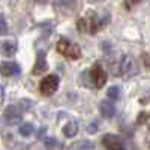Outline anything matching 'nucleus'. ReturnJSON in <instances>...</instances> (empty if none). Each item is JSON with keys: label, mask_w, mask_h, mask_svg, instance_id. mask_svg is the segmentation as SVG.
<instances>
[{"label": "nucleus", "mask_w": 150, "mask_h": 150, "mask_svg": "<svg viewBox=\"0 0 150 150\" xmlns=\"http://www.w3.org/2000/svg\"><path fill=\"white\" fill-rule=\"evenodd\" d=\"M0 74L3 77H12L15 74H20V66L14 62H3L0 63Z\"/></svg>", "instance_id": "7"}, {"label": "nucleus", "mask_w": 150, "mask_h": 150, "mask_svg": "<svg viewBox=\"0 0 150 150\" xmlns=\"http://www.w3.org/2000/svg\"><path fill=\"white\" fill-rule=\"evenodd\" d=\"M57 89H59V77H57V75H54V74L45 77V78L41 81V84H39V90H41V93L45 95V96L53 95Z\"/></svg>", "instance_id": "3"}, {"label": "nucleus", "mask_w": 150, "mask_h": 150, "mask_svg": "<svg viewBox=\"0 0 150 150\" xmlns=\"http://www.w3.org/2000/svg\"><path fill=\"white\" fill-rule=\"evenodd\" d=\"M116 69H119V75H122L123 78H132L134 75L138 74V65H137L135 59L129 54L120 59L119 65H116Z\"/></svg>", "instance_id": "1"}, {"label": "nucleus", "mask_w": 150, "mask_h": 150, "mask_svg": "<svg viewBox=\"0 0 150 150\" xmlns=\"http://www.w3.org/2000/svg\"><path fill=\"white\" fill-rule=\"evenodd\" d=\"M90 3H98V2H102V0H89Z\"/></svg>", "instance_id": "21"}, {"label": "nucleus", "mask_w": 150, "mask_h": 150, "mask_svg": "<svg viewBox=\"0 0 150 150\" xmlns=\"http://www.w3.org/2000/svg\"><path fill=\"white\" fill-rule=\"evenodd\" d=\"M99 112H101L102 117L111 119V117H114V114H116V107L112 105L111 101H102L101 104H99Z\"/></svg>", "instance_id": "8"}, {"label": "nucleus", "mask_w": 150, "mask_h": 150, "mask_svg": "<svg viewBox=\"0 0 150 150\" xmlns=\"http://www.w3.org/2000/svg\"><path fill=\"white\" fill-rule=\"evenodd\" d=\"M45 146H47L48 150H51V149H54V147L57 146V140H56V138H48V140L45 141Z\"/></svg>", "instance_id": "17"}, {"label": "nucleus", "mask_w": 150, "mask_h": 150, "mask_svg": "<svg viewBox=\"0 0 150 150\" xmlns=\"http://www.w3.org/2000/svg\"><path fill=\"white\" fill-rule=\"evenodd\" d=\"M8 33V24L3 15H0V35H6Z\"/></svg>", "instance_id": "15"}, {"label": "nucleus", "mask_w": 150, "mask_h": 150, "mask_svg": "<svg viewBox=\"0 0 150 150\" xmlns=\"http://www.w3.org/2000/svg\"><path fill=\"white\" fill-rule=\"evenodd\" d=\"M57 51L60 54H63L65 57L71 60H78L81 57V48L77 44H72L66 38H60L57 42Z\"/></svg>", "instance_id": "2"}, {"label": "nucleus", "mask_w": 150, "mask_h": 150, "mask_svg": "<svg viewBox=\"0 0 150 150\" xmlns=\"http://www.w3.org/2000/svg\"><path fill=\"white\" fill-rule=\"evenodd\" d=\"M77 27L81 33H90V26H89V21H87V18H80L77 21Z\"/></svg>", "instance_id": "13"}, {"label": "nucleus", "mask_w": 150, "mask_h": 150, "mask_svg": "<svg viewBox=\"0 0 150 150\" xmlns=\"http://www.w3.org/2000/svg\"><path fill=\"white\" fill-rule=\"evenodd\" d=\"M3 101H5V89L0 86V105L3 104Z\"/></svg>", "instance_id": "19"}, {"label": "nucleus", "mask_w": 150, "mask_h": 150, "mask_svg": "<svg viewBox=\"0 0 150 150\" xmlns=\"http://www.w3.org/2000/svg\"><path fill=\"white\" fill-rule=\"evenodd\" d=\"M144 63H146V66H147V68H150V56L144 54Z\"/></svg>", "instance_id": "20"}, {"label": "nucleus", "mask_w": 150, "mask_h": 150, "mask_svg": "<svg viewBox=\"0 0 150 150\" xmlns=\"http://www.w3.org/2000/svg\"><path fill=\"white\" fill-rule=\"evenodd\" d=\"M2 53L6 57H12V56L17 53V44L12 42V41H5L2 44Z\"/></svg>", "instance_id": "11"}, {"label": "nucleus", "mask_w": 150, "mask_h": 150, "mask_svg": "<svg viewBox=\"0 0 150 150\" xmlns=\"http://www.w3.org/2000/svg\"><path fill=\"white\" fill-rule=\"evenodd\" d=\"M98 128H99V123L98 122H92L90 125H87V132L89 134H96Z\"/></svg>", "instance_id": "16"}, {"label": "nucleus", "mask_w": 150, "mask_h": 150, "mask_svg": "<svg viewBox=\"0 0 150 150\" xmlns=\"http://www.w3.org/2000/svg\"><path fill=\"white\" fill-rule=\"evenodd\" d=\"M90 78L93 81V86L98 87V89H101V87H104L105 83H107V72H105V69L101 65L96 63L90 69Z\"/></svg>", "instance_id": "4"}, {"label": "nucleus", "mask_w": 150, "mask_h": 150, "mask_svg": "<svg viewBox=\"0 0 150 150\" xmlns=\"http://www.w3.org/2000/svg\"><path fill=\"white\" fill-rule=\"evenodd\" d=\"M63 134L68 138H74L75 135L78 134V123L77 122H69L63 126Z\"/></svg>", "instance_id": "10"}, {"label": "nucleus", "mask_w": 150, "mask_h": 150, "mask_svg": "<svg viewBox=\"0 0 150 150\" xmlns=\"http://www.w3.org/2000/svg\"><path fill=\"white\" fill-rule=\"evenodd\" d=\"M48 69V63H47V59L44 53H39L36 57V63L33 66V75H41Z\"/></svg>", "instance_id": "9"}, {"label": "nucleus", "mask_w": 150, "mask_h": 150, "mask_svg": "<svg viewBox=\"0 0 150 150\" xmlns=\"http://www.w3.org/2000/svg\"><path fill=\"white\" fill-rule=\"evenodd\" d=\"M149 132H150V125H149Z\"/></svg>", "instance_id": "22"}, {"label": "nucleus", "mask_w": 150, "mask_h": 150, "mask_svg": "<svg viewBox=\"0 0 150 150\" xmlns=\"http://www.w3.org/2000/svg\"><path fill=\"white\" fill-rule=\"evenodd\" d=\"M108 98L111 99V101H116V99L120 98V89H119V86H111L110 89H108Z\"/></svg>", "instance_id": "14"}, {"label": "nucleus", "mask_w": 150, "mask_h": 150, "mask_svg": "<svg viewBox=\"0 0 150 150\" xmlns=\"http://www.w3.org/2000/svg\"><path fill=\"white\" fill-rule=\"evenodd\" d=\"M33 131H35V126L32 123H23L20 126V134L23 137H30L33 134Z\"/></svg>", "instance_id": "12"}, {"label": "nucleus", "mask_w": 150, "mask_h": 150, "mask_svg": "<svg viewBox=\"0 0 150 150\" xmlns=\"http://www.w3.org/2000/svg\"><path fill=\"white\" fill-rule=\"evenodd\" d=\"M5 120L8 122V125H18L23 119V112L17 105H9L5 110Z\"/></svg>", "instance_id": "6"}, {"label": "nucleus", "mask_w": 150, "mask_h": 150, "mask_svg": "<svg viewBox=\"0 0 150 150\" xmlns=\"http://www.w3.org/2000/svg\"><path fill=\"white\" fill-rule=\"evenodd\" d=\"M102 144L107 150H123V141L120 137L114 135V134H107L102 137Z\"/></svg>", "instance_id": "5"}, {"label": "nucleus", "mask_w": 150, "mask_h": 150, "mask_svg": "<svg viewBox=\"0 0 150 150\" xmlns=\"http://www.w3.org/2000/svg\"><path fill=\"white\" fill-rule=\"evenodd\" d=\"M134 2H140V0H134Z\"/></svg>", "instance_id": "23"}, {"label": "nucleus", "mask_w": 150, "mask_h": 150, "mask_svg": "<svg viewBox=\"0 0 150 150\" xmlns=\"http://www.w3.org/2000/svg\"><path fill=\"white\" fill-rule=\"evenodd\" d=\"M59 5L60 6H65V8H71L74 3H75V0H57Z\"/></svg>", "instance_id": "18"}]
</instances>
